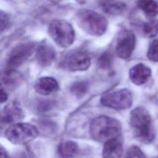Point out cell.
Segmentation results:
<instances>
[{
  "mask_svg": "<svg viewBox=\"0 0 158 158\" xmlns=\"http://www.w3.org/2000/svg\"><path fill=\"white\" fill-rule=\"evenodd\" d=\"M148 58L153 62H158V39L154 40L151 43L148 52Z\"/></svg>",
  "mask_w": 158,
  "mask_h": 158,
  "instance_id": "21",
  "label": "cell"
},
{
  "mask_svg": "<svg viewBox=\"0 0 158 158\" xmlns=\"http://www.w3.org/2000/svg\"><path fill=\"white\" fill-rule=\"evenodd\" d=\"M125 158H146L143 151L137 146H130L126 152Z\"/></svg>",
  "mask_w": 158,
  "mask_h": 158,
  "instance_id": "22",
  "label": "cell"
},
{
  "mask_svg": "<svg viewBox=\"0 0 158 158\" xmlns=\"http://www.w3.org/2000/svg\"><path fill=\"white\" fill-rule=\"evenodd\" d=\"M56 58L54 49L48 44H42L37 49L36 59L40 65L48 67L50 65Z\"/></svg>",
  "mask_w": 158,
  "mask_h": 158,
  "instance_id": "14",
  "label": "cell"
},
{
  "mask_svg": "<svg viewBox=\"0 0 158 158\" xmlns=\"http://www.w3.org/2000/svg\"><path fill=\"white\" fill-rule=\"evenodd\" d=\"M38 135V129L28 123H16L8 127L5 132L6 138L15 144H27Z\"/></svg>",
  "mask_w": 158,
  "mask_h": 158,
  "instance_id": "5",
  "label": "cell"
},
{
  "mask_svg": "<svg viewBox=\"0 0 158 158\" xmlns=\"http://www.w3.org/2000/svg\"><path fill=\"white\" fill-rule=\"evenodd\" d=\"M101 104L115 110L129 109L133 103L131 93L127 89H120L105 93L101 99Z\"/></svg>",
  "mask_w": 158,
  "mask_h": 158,
  "instance_id": "6",
  "label": "cell"
},
{
  "mask_svg": "<svg viewBox=\"0 0 158 158\" xmlns=\"http://www.w3.org/2000/svg\"><path fill=\"white\" fill-rule=\"evenodd\" d=\"M57 152L60 158H75L79 152V148L76 143L65 141L59 144Z\"/></svg>",
  "mask_w": 158,
  "mask_h": 158,
  "instance_id": "17",
  "label": "cell"
},
{
  "mask_svg": "<svg viewBox=\"0 0 158 158\" xmlns=\"http://www.w3.org/2000/svg\"><path fill=\"white\" fill-rule=\"evenodd\" d=\"M54 102L51 101H43L38 105V109L41 111H46L54 106Z\"/></svg>",
  "mask_w": 158,
  "mask_h": 158,
  "instance_id": "25",
  "label": "cell"
},
{
  "mask_svg": "<svg viewBox=\"0 0 158 158\" xmlns=\"http://www.w3.org/2000/svg\"><path fill=\"white\" fill-rule=\"evenodd\" d=\"M0 18H1V31L2 32L4 30L7 29V28L9 25V18L8 15L3 12L2 10H1L0 14Z\"/></svg>",
  "mask_w": 158,
  "mask_h": 158,
  "instance_id": "24",
  "label": "cell"
},
{
  "mask_svg": "<svg viewBox=\"0 0 158 158\" xmlns=\"http://www.w3.org/2000/svg\"><path fill=\"white\" fill-rule=\"evenodd\" d=\"M48 33L55 43L61 48H68L75 39L72 26L64 20H54L48 27Z\"/></svg>",
  "mask_w": 158,
  "mask_h": 158,
  "instance_id": "4",
  "label": "cell"
},
{
  "mask_svg": "<svg viewBox=\"0 0 158 158\" xmlns=\"http://www.w3.org/2000/svg\"><path fill=\"white\" fill-rule=\"evenodd\" d=\"M24 117L23 110L17 102H12L4 107L1 112V122L4 123H14Z\"/></svg>",
  "mask_w": 158,
  "mask_h": 158,
  "instance_id": "11",
  "label": "cell"
},
{
  "mask_svg": "<svg viewBox=\"0 0 158 158\" xmlns=\"http://www.w3.org/2000/svg\"><path fill=\"white\" fill-rule=\"evenodd\" d=\"M154 158H158V157H154Z\"/></svg>",
  "mask_w": 158,
  "mask_h": 158,
  "instance_id": "28",
  "label": "cell"
},
{
  "mask_svg": "<svg viewBox=\"0 0 158 158\" xmlns=\"http://www.w3.org/2000/svg\"><path fill=\"white\" fill-rule=\"evenodd\" d=\"M89 133L94 140L105 143L120 136L122 125L116 118L101 115L92 120L89 126Z\"/></svg>",
  "mask_w": 158,
  "mask_h": 158,
  "instance_id": "2",
  "label": "cell"
},
{
  "mask_svg": "<svg viewBox=\"0 0 158 158\" xmlns=\"http://www.w3.org/2000/svg\"><path fill=\"white\" fill-rule=\"evenodd\" d=\"M136 45V37L130 30L124 31L119 36L115 48L117 55L121 59H127L132 54Z\"/></svg>",
  "mask_w": 158,
  "mask_h": 158,
  "instance_id": "9",
  "label": "cell"
},
{
  "mask_svg": "<svg viewBox=\"0 0 158 158\" xmlns=\"http://www.w3.org/2000/svg\"><path fill=\"white\" fill-rule=\"evenodd\" d=\"M111 56L108 53L104 54L99 59V65L102 69H107L111 64Z\"/></svg>",
  "mask_w": 158,
  "mask_h": 158,
  "instance_id": "23",
  "label": "cell"
},
{
  "mask_svg": "<svg viewBox=\"0 0 158 158\" xmlns=\"http://www.w3.org/2000/svg\"><path fill=\"white\" fill-rule=\"evenodd\" d=\"M75 19L78 26L88 35L99 36L106 31L108 22L105 17L89 9L77 12Z\"/></svg>",
  "mask_w": 158,
  "mask_h": 158,
  "instance_id": "3",
  "label": "cell"
},
{
  "mask_svg": "<svg viewBox=\"0 0 158 158\" xmlns=\"http://www.w3.org/2000/svg\"><path fill=\"white\" fill-rule=\"evenodd\" d=\"M88 83L85 81H77L70 86L71 93L77 98L83 97L88 90Z\"/></svg>",
  "mask_w": 158,
  "mask_h": 158,
  "instance_id": "20",
  "label": "cell"
},
{
  "mask_svg": "<svg viewBox=\"0 0 158 158\" xmlns=\"http://www.w3.org/2000/svg\"><path fill=\"white\" fill-rule=\"evenodd\" d=\"M151 75V69L144 64L139 63L132 67L129 72V77L136 85L144 84Z\"/></svg>",
  "mask_w": 158,
  "mask_h": 158,
  "instance_id": "10",
  "label": "cell"
},
{
  "mask_svg": "<svg viewBox=\"0 0 158 158\" xmlns=\"http://www.w3.org/2000/svg\"><path fill=\"white\" fill-rule=\"evenodd\" d=\"M1 158H10L7 152L2 146L1 147Z\"/></svg>",
  "mask_w": 158,
  "mask_h": 158,
  "instance_id": "27",
  "label": "cell"
},
{
  "mask_svg": "<svg viewBox=\"0 0 158 158\" xmlns=\"http://www.w3.org/2000/svg\"><path fill=\"white\" fill-rule=\"evenodd\" d=\"M138 7L148 17H154L158 15V1L157 0H139Z\"/></svg>",
  "mask_w": 158,
  "mask_h": 158,
  "instance_id": "18",
  "label": "cell"
},
{
  "mask_svg": "<svg viewBox=\"0 0 158 158\" xmlns=\"http://www.w3.org/2000/svg\"><path fill=\"white\" fill-rule=\"evenodd\" d=\"M90 64V57L86 52L82 50H75L64 56L60 61V66L65 70L76 72L87 70Z\"/></svg>",
  "mask_w": 158,
  "mask_h": 158,
  "instance_id": "7",
  "label": "cell"
},
{
  "mask_svg": "<svg viewBox=\"0 0 158 158\" xmlns=\"http://www.w3.org/2000/svg\"><path fill=\"white\" fill-rule=\"evenodd\" d=\"M130 123L135 138L144 144L151 143L155 138V130L149 111L139 106L131 110Z\"/></svg>",
  "mask_w": 158,
  "mask_h": 158,
  "instance_id": "1",
  "label": "cell"
},
{
  "mask_svg": "<svg viewBox=\"0 0 158 158\" xmlns=\"http://www.w3.org/2000/svg\"><path fill=\"white\" fill-rule=\"evenodd\" d=\"M1 84L8 89H14L19 86L22 81V76L18 71L8 69L1 73Z\"/></svg>",
  "mask_w": 158,
  "mask_h": 158,
  "instance_id": "15",
  "label": "cell"
},
{
  "mask_svg": "<svg viewBox=\"0 0 158 158\" xmlns=\"http://www.w3.org/2000/svg\"><path fill=\"white\" fill-rule=\"evenodd\" d=\"M36 45L33 42H24L15 46L10 51L8 59V66L13 69L23 64L34 52Z\"/></svg>",
  "mask_w": 158,
  "mask_h": 158,
  "instance_id": "8",
  "label": "cell"
},
{
  "mask_svg": "<svg viewBox=\"0 0 158 158\" xmlns=\"http://www.w3.org/2000/svg\"><path fill=\"white\" fill-rule=\"evenodd\" d=\"M7 99V94L5 91V89L3 88V86H1V102L3 103Z\"/></svg>",
  "mask_w": 158,
  "mask_h": 158,
  "instance_id": "26",
  "label": "cell"
},
{
  "mask_svg": "<svg viewBox=\"0 0 158 158\" xmlns=\"http://www.w3.org/2000/svg\"><path fill=\"white\" fill-rule=\"evenodd\" d=\"M122 152V141L118 137L104 143L102 156V158H121Z\"/></svg>",
  "mask_w": 158,
  "mask_h": 158,
  "instance_id": "13",
  "label": "cell"
},
{
  "mask_svg": "<svg viewBox=\"0 0 158 158\" xmlns=\"http://www.w3.org/2000/svg\"><path fill=\"white\" fill-rule=\"evenodd\" d=\"M143 32L148 38H154L158 35V20L152 19L143 25Z\"/></svg>",
  "mask_w": 158,
  "mask_h": 158,
  "instance_id": "19",
  "label": "cell"
},
{
  "mask_svg": "<svg viewBox=\"0 0 158 158\" xmlns=\"http://www.w3.org/2000/svg\"><path fill=\"white\" fill-rule=\"evenodd\" d=\"M34 88L38 94L46 96L56 92L59 89V84L53 77H43L35 82Z\"/></svg>",
  "mask_w": 158,
  "mask_h": 158,
  "instance_id": "12",
  "label": "cell"
},
{
  "mask_svg": "<svg viewBox=\"0 0 158 158\" xmlns=\"http://www.w3.org/2000/svg\"><path fill=\"white\" fill-rule=\"evenodd\" d=\"M99 5L105 13L112 15H120L127 9L126 4L119 0H103Z\"/></svg>",
  "mask_w": 158,
  "mask_h": 158,
  "instance_id": "16",
  "label": "cell"
}]
</instances>
